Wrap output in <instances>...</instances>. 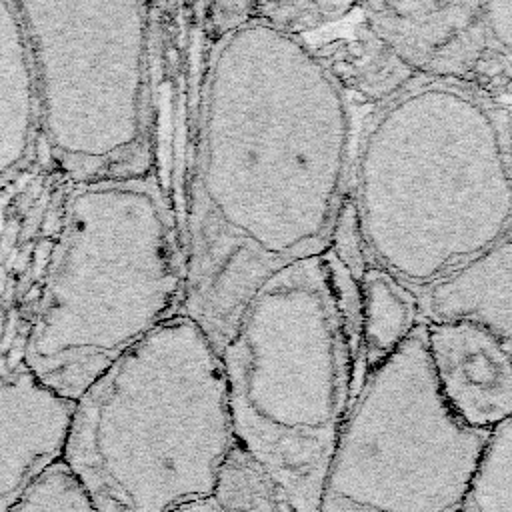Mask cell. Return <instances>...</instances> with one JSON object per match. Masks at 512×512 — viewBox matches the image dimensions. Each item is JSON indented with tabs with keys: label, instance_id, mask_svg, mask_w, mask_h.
I'll list each match as a JSON object with an SVG mask.
<instances>
[{
	"label": "cell",
	"instance_id": "obj_1",
	"mask_svg": "<svg viewBox=\"0 0 512 512\" xmlns=\"http://www.w3.org/2000/svg\"><path fill=\"white\" fill-rule=\"evenodd\" d=\"M234 12L204 50L184 184L182 312L218 352L270 274L330 250L358 136L316 44L256 4Z\"/></svg>",
	"mask_w": 512,
	"mask_h": 512
},
{
	"label": "cell",
	"instance_id": "obj_2",
	"mask_svg": "<svg viewBox=\"0 0 512 512\" xmlns=\"http://www.w3.org/2000/svg\"><path fill=\"white\" fill-rule=\"evenodd\" d=\"M348 192L374 266L416 294L444 282L512 234L508 106L414 78L358 130Z\"/></svg>",
	"mask_w": 512,
	"mask_h": 512
},
{
	"label": "cell",
	"instance_id": "obj_3",
	"mask_svg": "<svg viewBox=\"0 0 512 512\" xmlns=\"http://www.w3.org/2000/svg\"><path fill=\"white\" fill-rule=\"evenodd\" d=\"M158 162L64 188L22 358L68 400L182 312L184 196Z\"/></svg>",
	"mask_w": 512,
	"mask_h": 512
},
{
	"label": "cell",
	"instance_id": "obj_4",
	"mask_svg": "<svg viewBox=\"0 0 512 512\" xmlns=\"http://www.w3.org/2000/svg\"><path fill=\"white\" fill-rule=\"evenodd\" d=\"M234 444L220 352L178 312L76 400L64 462L98 512H172L212 498Z\"/></svg>",
	"mask_w": 512,
	"mask_h": 512
},
{
	"label": "cell",
	"instance_id": "obj_5",
	"mask_svg": "<svg viewBox=\"0 0 512 512\" xmlns=\"http://www.w3.org/2000/svg\"><path fill=\"white\" fill-rule=\"evenodd\" d=\"M236 442L292 512H320L326 474L362 386L336 258L292 262L250 296L220 350Z\"/></svg>",
	"mask_w": 512,
	"mask_h": 512
},
{
	"label": "cell",
	"instance_id": "obj_6",
	"mask_svg": "<svg viewBox=\"0 0 512 512\" xmlns=\"http://www.w3.org/2000/svg\"><path fill=\"white\" fill-rule=\"evenodd\" d=\"M36 70L40 154L64 184L158 160L156 4L18 2Z\"/></svg>",
	"mask_w": 512,
	"mask_h": 512
},
{
	"label": "cell",
	"instance_id": "obj_7",
	"mask_svg": "<svg viewBox=\"0 0 512 512\" xmlns=\"http://www.w3.org/2000/svg\"><path fill=\"white\" fill-rule=\"evenodd\" d=\"M488 436L444 402L422 322L356 392L320 512H460Z\"/></svg>",
	"mask_w": 512,
	"mask_h": 512
},
{
	"label": "cell",
	"instance_id": "obj_8",
	"mask_svg": "<svg viewBox=\"0 0 512 512\" xmlns=\"http://www.w3.org/2000/svg\"><path fill=\"white\" fill-rule=\"evenodd\" d=\"M374 34L424 78L474 84L486 58L484 2H364Z\"/></svg>",
	"mask_w": 512,
	"mask_h": 512
},
{
	"label": "cell",
	"instance_id": "obj_9",
	"mask_svg": "<svg viewBox=\"0 0 512 512\" xmlns=\"http://www.w3.org/2000/svg\"><path fill=\"white\" fill-rule=\"evenodd\" d=\"M74 406L26 366L22 346L16 356L0 358V512H10L64 458Z\"/></svg>",
	"mask_w": 512,
	"mask_h": 512
},
{
	"label": "cell",
	"instance_id": "obj_10",
	"mask_svg": "<svg viewBox=\"0 0 512 512\" xmlns=\"http://www.w3.org/2000/svg\"><path fill=\"white\" fill-rule=\"evenodd\" d=\"M436 386L452 414L472 430L492 432L512 418V352L470 318L424 322Z\"/></svg>",
	"mask_w": 512,
	"mask_h": 512
},
{
	"label": "cell",
	"instance_id": "obj_11",
	"mask_svg": "<svg viewBox=\"0 0 512 512\" xmlns=\"http://www.w3.org/2000/svg\"><path fill=\"white\" fill-rule=\"evenodd\" d=\"M40 156V104L18 0H0V190Z\"/></svg>",
	"mask_w": 512,
	"mask_h": 512
},
{
	"label": "cell",
	"instance_id": "obj_12",
	"mask_svg": "<svg viewBox=\"0 0 512 512\" xmlns=\"http://www.w3.org/2000/svg\"><path fill=\"white\" fill-rule=\"evenodd\" d=\"M422 322L470 318L512 352V234L444 282L418 292Z\"/></svg>",
	"mask_w": 512,
	"mask_h": 512
},
{
	"label": "cell",
	"instance_id": "obj_13",
	"mask_svg": "<svg viewBox=\"0 0 512 512\" xmlns=\"http://www.w3.org/2000/svg\"><path fill=\"white\" fill-rule=\"evenodd\" d=\"M362 298V382L422 324L418 294L382 266L358 280Z\"/></svg>",
	"mask_w": 512,
	"mask_h": 512
},
{
	"label": "cell",
	"instance_id": "obj_14",
	"mask_svg": "<svg viewBox=\"0 0 512 512\" xmlns=\"http://www.w3.org/2000/svg\"><path fill=\"white\" fill-rule=\"evenodd\" d=\"M330 64L348 94H358L364 100L386 102L414 78H418L368 26L356 28L352 40L334 42L330 46H316Z\"/></svg>",
	"mask_w": 512,
	"mask_h": 512
},
{
	"label": "cell",
	"instance_id": "obj_15",
	"mask_svg": "<svg viewBox=\"0 0 512 512\" xmlns=\"http://www.w3.org/2000/svg\"><path fill=\"white\" fill-rule=\"evenodd\" d=\"M212 498L222 512H292L274 478L238 442L220 468Z\"/></svg>",
	"mask_w": 512,
	"mask_h": 512
},
{
	"label": "cell",
	"instance_id": "obj_16",
	"mask_svg": "<svg viewBox=\"0 0 512 512\" xmlns=\"http://www.w3.org/2000/svg\"><path fill=\"white\" fill-rule=\"evenodd\" d=\"M460 512H512V418L490 432Z\"/></svg>",
	"mask_w": 512,
	"mask_h": 512
},
{
	"label": "cell",
	"instance_id": "obj_17",
	"mask_svg": "<svg viewBox=\"0 0 512 512\" xmlns=\"http://www.w3.org/2000/svg\"><path fill=\"white\" fill-rule=\"evenodd\" d=\"M10 512H98L88 490L62 460L46 468Z\"/></svg>",
	"mask_w": 512,
	"mask_h": 512
},
{
	"label": "cell",
	"instance_id": "obj_18",
	"mask_svg": "<svg viewBox=\"0 0 512 512\" xmlns=\"http://www.w3.org/2000/svg\"><path fill=\"white\" fill-rule=\"evenodd\" d=\"M484 26L488 50L474 88L496 98L512 86V2H484Z\"/></svg>",
	"mask_w": 512,
	"mask_h": 512
},
{
	"label": "cell",
	"instance_id": "obj_19",
	"mask_svg": "<svg viewBox=\"0 0 512 512\" xmlns=\"http://www.w3.org/2000/svg\"><path fill=\"white\" fill-rule=\"evenodd\" d=\"M330 252L356 280H360L364 276V272L370 266H374L368 256V248H366L364 234L360 228L358 212H356L350 192L338 212L336 226H334L332 240H330Z\"/></svg>",
	"mask_w": 512,
	"mask_h": 512
},
{
	"label": "cell",
	"instance_id": "obj_20",
	"mask_svg": "<svg viewBox=\"0 0 512 512\" xmlns=\"http://www.w3.org/2000/svg\"><path fill=\"white\" fill-rule=\"evenodd\" d=\"M172 512H222V510L214 498H204V500H194V502L182 504V506L174 508Z\"/></svg>",
	"mask_w": 512,
	"mask_h": 512
},
{
	"label": "cell",
	"instance_id": "obj_21",
	"mask_svg": "<svg viewBox=\"0 0 512 512\" xmlns=\"http://www.w3.org/2000/svg\"><path fill=\"white\" fill-rule=\"evenodd\" d=\"M508 114H510V136H512V106H508Z\"/></svg>",
	"mask_w": 512,
	"mask_h": 512
}]
</instances>
